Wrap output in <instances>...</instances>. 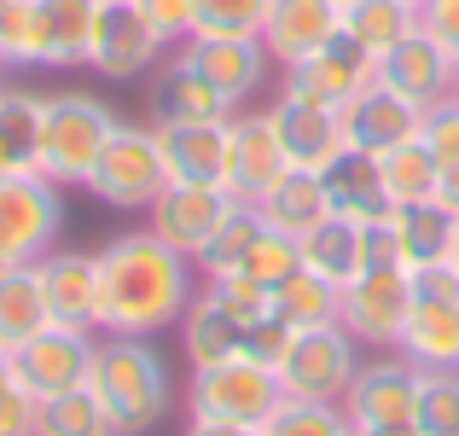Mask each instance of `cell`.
<instances>
[{"label":"cell","instance_id":"cell-27","mask_svg":"<svg viewBox=\"0 0 459 436\" xmlns=\"http://www.w3.org/2000/svg\"><path fill=\"white\" fill-rule=\"evenodd\" d=\"M47 100L30 88H0V175H41Z\"/></svg>","mask_w":459,"mask_h":436},{"label":"cell","instance_id":"cell-50","mask_svg":"<svg viewBox=\"0 0 459 436\" xmlns=\"http://www.w3.org/2000/svg\"><path fill=\"white\" fill-rule=\"evenodd\" d=\"M355 436H419V425H355Z\"/></svg>","mask_w":459,"mask_h":436},{"label":"cell","instance_id":"cell-18","mask_svg":"<svg viewBox=\"0 0 459 436\" xmlns=\"http://www.w3.org/2000/svg\"><path fill=\"white\" fill-rule=\"evenodd\" d=\"M47 291V314L53 326H76V332H100V250H47L35 262Z\"/></svg>","mask_w":459,"mask_h":436},{"label":"cell","instance_id":"cell-45","mask_svg":"<svg viewBox=\"0 0 459 436\" xmlns=\"http://www.w3.org/2000/svg\"><path fill=\"white\" fill-rule=\"evenodd\" d=\"M360 250H367V268H378V262H402V239H395V215H372V222H360ZM407 268V262H402Z\"/></svg>","mask_w":459,"mask_h":436},{"label":"cell","instance_id":"cell-33","mask_svg":"<svg viewBox=\"0 0 459 436\" xmlns=\"http://www.w3.org/2000/svg\"><path fill=\"white\" fill-rule=\"evenodd\" d=\"M378 169H384V198H390V210L437 198L442 163L430 157V145H425V140H407V145H395V152H384V157H378Z\"/></svg>","mask_w":459,"mask_h":436},{"label":"cell","instance_id":"cell-35","mask_svg":"<svg viewBox=\"0 0 459 436\" xmlns=\"http://www.w3.org/2000/svg\"><path fill=\"white\" fill-rule=\"evenodd\" d=\"M262 233H268V222H262V210H256V204H233V210L221 215V227H215V239L204 245V257H198L204 280L238 274V268H245V257L256 250V239H262Z\"/></svg>","mask_w":459,"mask_h":436},{"label":"cell","instance_id":"cell-5","mask_svg":"<svg viewBox=\"0 0 459 436\" xmlns=\"http://www.w3.org/2000/svg\"><path fill=\"white\" fill-rule=\"evenodd\" d=\"M355 372H360V344L349 337L343 320L291 332V344H285V355H280V384L297 402H343Z\"/></svg>","mask_w":459,"mask_h":436},{"label":"cell","instance_id":"cell-36","mask_svg":"<svg viewBox=\"0 0 459 436\" xmlns=\"http://www.w3.org/2000/svg\"><path fill=\"white\" fill-rule=\"evenodd\" d=\"M35 436H111V419H105L93 390H65V396H47L41 402Z\"/></svg>","mask_w":459,"mask_h":436},{"label":"cell","instance_id":"cell-38","mask_svg":"<svg viewBox=\"0 0 459 436\" xmlns=\"http://www.w3.org/2000/svg\"><path fill=\"white\" fill-rule=\"evenodd\" d=\"M204 291H210V297L221 302V309L233 314L245 332H256V326L273 320V291L256 285L250 274H221V280H204Z\"/></svg>","mask_w":459,"mask_h":436},{"label":"cell","instance_id":"cell-56","mask_svg":"<svg viewBox=\"0 0 459 436\" xmlns=\"http://www.w3.org/2000/svg\"><path fill=\"white\" fill-rule=\"evenodd\" d=\"M111 436H123V431H111Z\"/></svg>","mask_w":459,"mask_h":436},{"label":"cell","instance_id":"cell-46","mask_svg":"<svg viewBox=\"0 0 459 436\" xmlns=\"http://www.w3.org/2000/svg\"><path fill=\"white\" fill-rule=\"evenodd\" d=\"M419 23H425L448 53L459 47V0H425V6H419Z\"/></svg>","mask_w":459,"mask_h":436},{"label":"cell","instance_id":"cell-19","mask_svg":"<svg viewBox=\"0 0 459 436\" xmlns=\"http://www.w3.org/2000/svg\"><path fill=\"white\" fill-rule=\"evenodd\" d=\"M337 117H343V140L355 145V152H372V157L419 140V123H425V111H419L413 100H402V93H390L384 82H372L367 93H355Z\"/></svg>","mask_w":459,"mask_h":436},{"label":"cell","instance_id":"cell-23","mask_svg":"<svg viewBox=\"0 0 459 436\" xmlns=\"http://www.w3.org/2000/svg\"><path fill=\"white\" fill-rule=\"evenodd\" d=\"M395 355H407L419 372H448L459 361V297L413 291V309H407V326H402Z\"/></svg>","mask_w":459,"mask_h":436},{"label":"cell","instance_id":"cell-51","mask_svg":"<svg viewBox=\"0 0 459 436\" xmlns=\"http://www.w3.org/2000/svg\"><path fill=\"white\" fill-rule=\"evenodd\" d=\"M448 268H454V274H459V250H454V257H448Z\"/></svg>","mask_w":459,"mask_h":436},{"label":"cell","instance_id":"cell-2","mask_svg":"<svg viewBox=\"0 0 459 436\" xmlns=\"http://www.w3.org/2000/svg\"><path fill=\"white\" fill-rule=\"evenodd\" d=\"M88 390L100 396L111 431H123V436H146L152 425H163L169 402H175V384H169V367L152 349V337H111L105 332Z\"/></svg>","mask_w":459,"mask_h":436},{"label":"cell","instance_id":"cell-40","mask_svg":"<svg viewBox=\"0 0 459 436\" xmlns=\"http://www.w3.org/2000/svg\"><path fill=\"white\" fill-rule=\"evenodd\" d=\"M192 6H198L192 35H262L273 0H192Z\"/></svg>","mask_w":459,"mask_h":436},{"label":"cell","instance_id":"cell-16","mask_svg":"<svg viewBox=\"0 0 459 436\" xmlns=\"http://www.w3.org/2000/svg\"><path fill=\"white\" fill-rule=\"evenodd\" d=\"M378 82L425 111V105H437V100H448V93H459V65H454L448 47H442L437 35L425 30V23H419L413 35H402V41H395L390 53L378 58Z\"/></svg>","mask_w":459,"mask_h":436},{"label":"cell","instance_id":"cell-31","mask_svg":"<svg viewBox=\"0 0 459 436\" xmlns=\"http://www.w3.org/2000/svg\"><path fill=\"white\" fill-rule=\"evenodd\" d=\"M297 245H303V268H314L320 280H332V285H349L360 268H367L360 222H349V215H325V222L314 227L308 239H297Z\"/></svg>","mask_w":459,"mask_h":436},{"label":"cell","instance_id":"cell-42","mask_svg":"<svg viewBox=\"0 0 459 436\" xmlns=\"http://www.w3.org/2000/svg\"><path fill=\"white\" fill-rule=\"evenodd\" d=\"M35 414H41V396L18 379L12 355H0V436H35Z\"/></svg>","mask_w":459,"mask_h":436},{"label":"cell","instance_id":"cell-34","mask_svg":"<svg viewBox=\"0 0 459 436\" xmlns=\"http://www.w3.org/2000/svg\"><path fill=\"white\" fill-rule=\"evenodd\" d=\"M337 309H343V285L320 280L314 268H297L285 285H273V314H280V320L291 326V332L337 320Z\"/></svg>","mask_w":459,"mask_h":436},{"label":"cell","instance_id":"cell-29","mask_svg":"<svg viewBox=\"0 0 459 436\" xmlns=\"http://www.w3.org/2000/svg\"><path fill=\"white\" fill-rule=\"evenodd\" d=\"M256 210H262V222H268L273 233H285V239H308L314 227L332 215V204H325V180L314 175V169H285L280 187H273L268 198L256 204Z\"/></svg>","mask_w":459,"mask_h":436},{"label":"cell","instance_id":"cell-9","mask_svg":"<svg viewBox=\"0 0 459 436\" xmlns=\"http://www.w3.org/2000/svg\"><path fill=\"white\" fill-rule=\"evenodd\" d=\"M105 0H23V35H18V65L70 70L88 65L93 30H100Z\"/></svg>","mask_w":459,"mask_h":436},{"label":"cell","instance_id":"cell-12","mask_svg":"<svg viewBox=\"0 0 459 436\" xmlns=\"http://www.w3.org/2000/svg\"><path fill=\"white\" fill-rule=\"evenodd\" d=\"M372 82H378V58H372L367 47H355L349 35H332L320 53H308L303 65L285 70V93L314 100V105H325V111H343V105L355 100V93H367Z\"/></svg>","mask_w":459,"mask_h":436},{"label":"cell","instance_id":"cell-28","mask_svg":"<svg viewBox=\"0 0 459 436\" xmlns=\"http://www.w3.org/2000/svg\"><path fill=\"white\" fill-rule=\"evenodd\" d=\"M180 344H186L192 367H221V361H233V355H250V332L210 297V291L192 297L186 320H180Z\"/></svg>","mask_w":459,"mask_h":436},{"label":"cell","instance_id":"cell-13","mask_svg":"<svg viewBox=\"0 0 459 436\" xmlns=\"http://www.w3.org/2000/svg\"><path fill=\"white\" fill-rule=\"evenodd\" d=\"M285 152H280V135H273L268 111L256 117H233L227 123V163H221V192L233 204H262L285 175Z\"/></svg>","mask_w":459,"mask_h":436},{"label":"cell","instance_id":"cell-7","mask_svg":"<svg viewBox=\"0 0 459 436\" xmlns=\"http://www.w3.org/2000/svg\"><path fill=\"white\" fill-rule=\"evenodd\" d=\"M65 204H58V180L47 175H0V274L30 268L53 250Z\"/></svg>","mask_w":459,"mask_h":436},{"label":"cell","instance_id":"cell-52","mask_svg":"<svg viewBox=\"0 0 459 436\" xmlns=\"http://www.w3.org/2000/svg\"><path fill=\"white\" fill-rule=\"evenodd\" d=\"M332 6H355V0H332Z\"/></svg>","mask_w":459,"mask_h":436},{"label":"cell","instance_id":"cell-43","mask_svg":"<svg viewBox=\"0 0 459 436\" xmlns=\"http://www.w3.org/2000/svg\"><path fill=\"white\" fill-rule=\"evenodd\" d=\"M419 140L430 145V157H437L442 169L459 163V93H448V100H437V105H425Z\"/></svg>","mask_w":459,"mask_h":436},{"label":"cell","instance_id":"cell-24","mask_svg":"<svg viewBox=\"0 0 459 436\" xmlns=\"http://www.w3.org/2000/svg\"><path fill=\"white\" fill-rule=\"evenodd\" d=\"M152 128H157V152H163L169 180H186V187H221L227 123H152Z\"/></svg>","mask_w":459,"mask_h":436},{"label":"cell","instance_id":"cell-21","mask_svg":"<svg viewBox=\"0 0 459 436\" xmlns=\"http://www.w3.org/2000/svg\"><path fill=\"white\" fill-rule=\"evenodd\" d=\"M332 35H343V6H332V0H273L268 23H262V47L280 70L303 65Z\"/></svg>","mask_w":459,"mask_h":436},{"label":"cell","instance_id":"cell-1","mask_svg":"<svg viewBox=\"0 0 459 436\" xmlns=\"http://www.w3.org/2000/svg\"><path fill=\"white\" fill-rule=\"evenodd\" d=\"M192 262L152 233H117L100 250V332L152 337L186 320L192 309Z\"/></svg>","mask_w":459,"mask_h":436},{"label":"cell","instance_id":"cell-48","mask_svg":"<svg viewBox=\"0 0 459 436\" xmlns=\"http://www.w3.org/2000/svg\"><path fill=\"white\" fill-rule=\"evenodd\" d=\"M186 436H262V425H233V419H192Z\"/></svg>","mask_w":459,"mask_h":436},{"label":"cell","instance_id":"cell-41","mask_svg":"<svg viewBox=\"0 0 459 436\" xmlns=\"http://www.w3.org/2000/svg\"><path fill=\"white\" fill-rule=\"evenodd\" d=\"M297 268H303V245L268 227V233L256 239V250L245 257V268H238V274H250L256 285H268V291H273V285H285V280H291Z\"/></svg>","mask_w":459,"mask_h":436},{"label":"cell","instance_id":"cell-32","mask_svg":"<svg viewBox=\"0 0 459 436\" xmlns=\"http://www.w3.org/2000/svg\"><path fill=\"white\" fill-rule=\"evenodd\" d=\"M413 30H419V6H407V0H355V6H343V35L355 47H367L372 58H384Z\"/></svg>","mask_w":459,"mask_h":436},{"label":"cell","instance_id":"cell-44","mask_svg":"<svg viewBox=\"0 0 459 436\" xmlns=\"http://www.w3.org/2000/svg\"><path fill=\"white\" fill-rule=\"evenodd\" d=\"M146 12V23L163 35V47H186L192 41V23H198V6L192 0H134Z\"/></svg>","mask_w":459,"mask_h":436},{"label":"cell","instance_id":"cell-30","mask_svg":"<svg viewBox=\"0 0 459 436\" xmlns=\"http://www.w3.org/2000/svg\"><path fill=\"white\" fill-rule=\"evenodd\" d=\"M47 326H53V314H47V291H41L35 262L30 268H6L0 274V355H18Z\"/></svg>","mask_w":459,"mask_h":436},{"label":"cell","instance_id":"cell-53","mask_svg":"<svg viewBox=\"0 0 459 436\" xmlns=\"http://www.w3.org/2000/svg\"><path fill=\"white\" fill-rule=\"evenodd\" d=\"M407 6H425V0H407Z\"/></svg>","mask_w":459,"mask_h":436},{"label":"cell","instance_id":"cell-26","mask_svg":"<svg viewBox=\"0 0 459 436\" xmlns=\"http://www.w3.org/2000/svg\"><path fill=\"white\" fill-rule=\"evenodd\" d=\"M395 215V239H402V262L407 274L413 268H437L459 250V215L448 210L442 198H425V204H402Z\"/></svg>","mask_w":459,"mask_h":436},{"label":"cell","instance_id":"cell-20","mask_svg":"<svg viewBox=\"0 0 459 436\" xmlns=\"http://www.w3.org/2000/svg\"><path fill=\"white\" fill-rule=\"evenodd\" d=\"M180 53H186L233 105H245L250 93H262V82H268V70H273L262 35H192Z\"/></svg>","mask_w":459,"mask_h":436},{"label":"cell","instance_id":"cell-11","mask_svg":"<svg viewBox=\"0 0 459 436\" xmlns=\"http://www.w3.org/2000/svg\"><path fill=\"white\" fill-rule=\"evenodd\" d=\"M93 361H100L93 332L47 326V332H35L30 344L12 355V367H18V379L47 402V396H65V390H88L93 384Z\"/></svg>","mask_w":459,"mask_h":436},{"label":"cell","instance_id":"cell-22","mask_svg":"<svg viewBox=\"0 0 459 436\" xmlns=\"http://www.w3.org/2000/svg\"><path fill=\"white\" fill-rule=\"evenodd\" d=\"M233 111L238 105L186 53H175L152 82V123H233Z\"/></svg>","mask_w":459,"mask_h":436},{"label":"cell","instance_id":"cell-8","mask_svg":"<svg viewBox=\"0 0 459 436\" xmlns=\"http://www.w3.org/2000/svg\"><path fill=\"white\" fill-rule=\"evenodd\" d=\"M407 309H413V274L402 262H378V268H360L343 285V309L337 320L349 326L360 349H395L402 344Z\"/></svg>","mask_w":459,"mask_h":436},{"label":"cell","instance_id":"cell-54","mask_svg":"<svg viewBox=\"0 0 459 436\" xmlns=\"http://www.w3.org/2000/svg\"><path fill=\"white\" fill-rule=\"evenodd\" d=\"M454 65H459V47H454Z\"/></svg>","mask_w":459,"mask_h":436},{"label":"cell","instance_id":"cell-49","mask_svg":"<svg viewBox=\"0 0 459 436\" xmlns=\"http://www.w3.org/2000/svg\"><path fill=\"white\" fill-rule=\"evenodd\" d=\"M437 198H442V204H448V210L459 215V163H448V169H442V180H437Z\"/></svg>","mask_w":459,"mask_h":436},{"label":"cell","instance_id":"cell-10","mask_svg":"<svg viewBox=\"0 0 459 436\" xmlns=\"http://www.w3.org/2000/svg\"><path fill=\"white\" fill-rule=\"evenodd\" d=\"M419 384H425V372H419L407 355H395V349H390V355L360 361V372L349 379V390H343L349 425H413Z\"/></svg>","mask_w":459,"mask_h":436},{"label":"cell","instance_id":"cell-3","mask_svg":"<svg viewBox=\"0 0 459 436\" xmlns=\"http://www.w3.org/2000/svg\"><path fill=\"white\" fill-rule=\"evenodd\" d=\"M123 128V117L93 93H47V123H41V175L58 187H82L100 163V152Z\"/></svg>","mask_w":459,"mask_h":436},{"label":"cell","instance_id":"cell-37","mask_svg":"<svg viewBox=\"0 0 459 436\" xmlns=\"http://www.w3.org/2000/svg\"><path fill=\"white\" fill-rule=\"evenodd\" d=\"M262 436H355V425H349L343 402H297V396H285L280 414L262 425Z\"/></svg>","mask_w":459,"mask_h":436},{"label":"cell","instance_id":"cell-14","mask_svg":"<svg viewBox=\"0 0 459 436\" xmlns=\"http://www.w3.org/2000/svg\"><path fill=\"white\" fill-rule=\"evenodd\" d=\"M163 58V35L146 23V12L134 0H105L100 6V30H93V76L105 82H134Z\"/></svg>","mask_w":459,"mask_h":436},{"label":"cell","instance_id":"cell-55","mask_svg":"<svg viewBox=\"0 0 459 436\" xmlns=\"http://www.w3.org/2000/svg\"><path fill=\"white\" fill-rule=\"evenodd\" d=\"M454 372H459V361H454Z\"/></svg>","mask_w":459,"mask_h":436},{"label":"cell","instance_id":"cell-6","mask_svg":"<svg viewBox=\"0 0 459 436\" xmlns=\"http://www.w3.org/2000/svg\"><path fill=\"white\" fill-rule=\"evenodd\" d=\"M163 187H169V169H163V152H157V128H140V123L117 128L111 145L100 152V163H93V175L82 180V192H93L111 210H152Z\"/></svg>","mask_w":459,"mask_h":436},{"label":"cell","instance_id":"cell-15","mask_svg":"<svg viewBox=\"0 0 459 436\" xmlns=\"http://www.w3.org/2000/svg\"><path fill=\"white\" fill-rule=\"evenodd\" d=\"M227 210H233V198H227L221 187H186V180H169V187L157 192V204L146 210V227L163 239L169 250H180L186 262H198Z\"/></svg>","mask_w":459,"mask_h":436},{"label":"cell","instance_id":"cell-47","mask_svg":"<svg viewBox=\"0 0 459 436\" xmlns=\"http://www.w3.org/2000/svg\"><path fill=\"white\" fill-rule=\"evenodd\" d=\"M18 35H23V0H0V65H18Z\"/></svg>","mask_w":459,"mask_h":436},{"label":"cell","instance_id":"cell-17","mask_svg":"<svg viewBox=\"0 0 459 436\" xmlns=\"http://www.w3.org/2000/svg\"><path fill=\"white\" fill-rule=\"evenodd\" d=\"M268 123H273V135H280L285 163L314 169V175L349 145L343 140V117L325 111V105H314V100H297V93H285V88H280V100L268 105Z\"/></svg>","mask_w":459,"mask_h":436},{"label":"cell","instance_id":"cell-39","mask_svg":"<svg viewBox=\"0 0 459 436\" xmlns=\"http://www.w3.org/2000/svg\"><path fill=\"white\" fill-rule=\"evenodd\" d=\"M419 436H459V372H425L419 384Z\"/></svg>","mask_w":459,"mask_h":436},{"label":"cell","instance_id":"cell-4","mask_svg":"<svg viewBox=\"0 0 459 436\" xmlns=\"http://www.w3.org/2000/svg\"><path fill=\"white\" fill-rule=\"evenodd\" d=\"M285 402L280 367L262 355H233L221 367H192L186 407L192 419H233V425H268Z\"/></svg>","mask_w":459,"mask_h":436},{"label":"cell","instance_id":"cell-25","mask_svg":"<svg viewBox=\"0 0 459 436\" xmlns=\"http://www.w3.org/2000/svg\"><path fill=\"white\" fill-rule=\"evenodd\" d=\"M320 180H325V204H332V215L372 222V215L390 210V198H384V169H378V157H372V152L343 145V152L320 169Z\"/></svg>","mask_w":459,"mask_h":436}]
</instances>
